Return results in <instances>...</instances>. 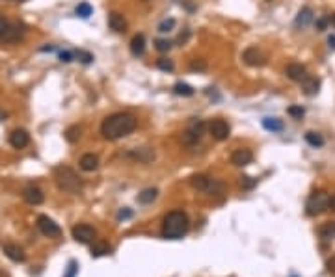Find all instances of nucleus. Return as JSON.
Here are the masks:
<instances>
[{
  "label": "nucleus",
  "instance_id": "obj_1",
  "mask_svg": "<svg viewBox=\"0 0 335 277\" xmlns=\"http://www.w3.org/2000/svg\"><path fill=\"white\" fill-rule=\"evenodd\" d=\"M134 129H136V117L132 114H127V112H117L103 121L101 134L104 140L116 142V140H121L125 136L132 134Z\"/></svg>",
  "mask_w": 335,
  "mask_h": 277
},
{
  "label": "nucleus",
  "instance_id": "obj_2",
  "mask_svg": "<svg viewBox=\"0 0 335 277\" xmlns=\"http://www.w3.org/2000/svg\"><path fill=\"white\" fill-rule=\"evenodd\" d=\"M190 220L183 210H171L162 220V236L166 240H181L188 233Z\"/></svg>",
  "mask_w": 335,
  "mask_h": 277
},
{
  "label": "nucleus",
  "instance_id": "obj_3",
  "mask_svg": "<svg viewBox=\"0 0 335 277\" xmlns=\"http://www.w3.org/2000/svg\"><path fill=\"white\" fill-rule=\"evenodd\" d=\"M54 179L58 188L63 192H69V194H79L82 190V180L77 173L67 166H60L54 169Z\"/></svg>",
  "mask_w": 335,
  "mask_h": 277
},
{
  "label": "nucleus",
  "instance_id": "obj_4",
  "mask_svg": "<svg viewBox=\"0 0 335 277\" xmlns=\"http://www.w3.org/2000/svg\"><path fill=\"white\" fill-rule=\"evenodd\" d=\"M328 209H329V196H328V192H324V190H315L309 196L307 203H305V214L311 216V218L320 216Z\"/></svg>",
  "mask_w": 335,
  "mask_h": 277
},
{
  "label": "nucleus",
  "instance_id": "obj_5",
  "mask_svg": "<svg viewBox=\"0 0 335 277\" xmlns=\"http://www.w3.org/2000/svg\"><path fill=\"white\" fill-rule=\"evenodd\" d=\"M205 130H207V125H205L203 119H192V121L188 123V127H186V130H184V134H183L184 143H186V145H195V143L203 138Z\"/></svg>",
  "mask_w": 335,
  "mask_h": 277
},
{
  "label": "nucleus",
  "instance_id": "obj_6",
  "mask_svg": "<svg viewBox=\"0 0 335 277\" xmlns=\"http://www.w3.org/2000/svg\"><path fill=\"white\" fill-rule=\"evenodd\" d=\"M207 130L216 142H224V140H227L229 134H231V127H229V123H227L226 119H220V117L218 119H213V121L207 125Z\"/></svg>",
  "mask_w": 335,
  "mask_h": 277
},
{
  "label": "nucleus",
  "instance_id": "obj_7",
  "mask_svg": "<svg viewBox=\"0 0 335 277\" xmlns=\"http://www.w3.org/2000/svg\"><path fill=\"white\" fill-rule=\"evenodd\" d=\"M37 229H39V233H41L43 236H47V238H58L61 234L60 225H58L52 218H49V216H45V214H41L37 218Z\"/></svg>",
  "mask_w": 335,
  "mask_h": 277
},
{
  "label": "nucleus",
  "instance_id": "obj_8",
  "mask_svg": "<svg viewBox=\"0 0 335 277\" xmlns=\"http://www.w3.org/2000/svg\"><path fill=\"white\" fill-rule=\"evenodd\" d=\"M71 236H73L75 242H79V244H92L95 240V231H93L92 225H88V223H79V225H75L71 229Z\"/></svg>",
  "mask_w": 335,
  "mask_h": 277
},
{
  "label": "nucleus",
  "instance_id": "obj_9",
  "mask_svg": "<svg viewBox=\"0 0 335 277\" xmlns=\"http://www.w3.org/2000/svg\"><path fill=\"white\" fill-rule=\"evenodd\" d=\"M242 60H244V63H248V65H251V67H261V65L266 63V58H264L261 50L255 49V47H250V49L244 50Z\"/></svg>",
  "mask_w": 335,
  "mask_h": 277
},
{
  "label": "nucleus",
  "instance_id": "obj_10",
  "mask_svg": "<svg viewBox=\"0 0 335 277\" xmlns=\"http://www.w3.org/2000/svg\"><path fill=\"white\" fill-rule=\"evenodd\" d=\"M30 143V136L25 129H15L10 134V145L13 149H25Z\"/></svg>",
  "mask_w": 335,
  "mask_h": 277
},
{
  "label": "nucleus",
  "instance_id": "obj_11",
  "mask_svg": "<svg viewBox=\"0 0 335 277\" xmlns=\"http://www.w3.org/2000/svg\"><path fill=\"white\" fill-rule=\"evenodd\" d=\"M2 249L6 253V257L13 262H25L26 260V253L25 249L17 244H2Z\"/></svg>",
  "mask_w": 335,
  "mask_h": 277
},
{
  "label": "nucleus",
  "instance_id": "obj_12",
  "mask_svg": "<svg viewBox=\"0 0 335 277\" xmlns=\"http://www.w3.org/2000/svg\"><path fill=\"white\" fill-rule=\"evenodd\" d=\"M251 160H253V153H251L250 149H237L231 154V164L237 167L248 166V164H251Z\"/></svg>",
  "mask_w": 335,
  "mask_h": 277
},
{
  "label": "nucleus",
  "instance_id": "obj_13",
  "mask_svg": "<svg viewBox=\"0 0 335 277\" xmlns=\"http://www.w3.org/2000/svg\"><path fill=\"white\" fill-rule=\"evenodd\" d=\"M23 197L28 205H41L45 201V194L43 190H39L37 186H28L23 190Z\"/></svg>",
  "mask_w": 335,
  "mask_h": 277
},
{
  "label": "nucleus",
  "instance_id": "obj_14",
  "mask_svg": "<svg viewBox=\"0 0 335 277\" xmlns=\"http://www.w3.org/2000/svg\"><path fill=\"white\" fill-rule=\"evenodd\" d=\"M285 74L293 82H302L305 76H307V69H305L302 63H289L285 69Z\"/></svg>",
  "mask_w": 335,
  "mask_h": 277
},
{
  "label": "nucleus",
  "instance_id": "obj_15",
  "mask_svg": "<svg viewBox=\"0 0 335 277\" xmlns=\"http://www.w3.org/2000/svg\"><path fill=\"white\" fill-rule=\"evenodd\" d=\"M190 184L194 186L195 190H199V192H211L214 188V182L211 177H207V175H194L192 179H190Z\"/></svg>",
  "mask_w": 335,
  "mask_h": 277
},
{
  "label": "nucleus",
  "instance_id": "obj_16",
  "mask_svg": "<svg viewBox=\"0 0 335 277\" xmlns=\"http://www.w3.org/2000/svg\"><path fill=\"white\" fill-rule=\"evenodd\" d=\"M25 26L23 25H8L6 32H4V36H2V41H8V43H13V41H17V39H21L23 37V34H25V30H23Z\"/></svg>",
  "mask_w": 335,
  "mask_h": 277
},
{
  "label": "nucleus",
  "instance_id": "obj_17",
  "mask_svg": "<svg viewBox=\"0 0 335 277\" xmlns=\"http://www.w3.org/2000/svg\"><path fill=\"white\" fill-rule=\"evenodd\" d=\"M300 84H302V89H304L305 95H317L318 89H320V80L317 76H311V74H307Z\"/></svg>",
  "mask_w": 335,
  "mask_h": 277
},
{
  "label": "nucleus",
  "instance_id": "obj_18",
  "mask_svg": "<svg viewBox=\"0 0 335 277\" xmlns=\"http://www.w3.org/2000/svg\"><path fill=\"white\" fill-rule=\"evenodd\" d=\"M80 169H82V171H95V169H97L99 167V156L97 154H93V153H86L84 156H82V158H80Z\"/></svg>",
  "mask_w": 335,
  "mask_h": 277
},
{
  "label": "nucleus",
  "instance_id": "obj_19",
  "mask_svg": "<svg viewBox=\"0 0 335 277\" xmlns=\"http://www.w3.org/2000/svg\"><path fill=\"white\" fill-rule=\"evenodd\" d=\"M108 26L114 32H125L127 30V21H125V17H123L121 13L112 12L108 15Z\"/></svg>",
  "mask_w": 335,
  "mask_h": 277
},
{
  "label": "nucleus",
  "instance_id": "obj_20",
  "mask_svg": "<svg viewBox=\"0 0 335 277\" xmlns=\"http://www.w3.org/2000/svg\"><path fill=\"white\" fill-rule=\"evenodd\" d=\"M311 21H313V10H311V8H302L300 13L296 15L294 26H296V28H305V26L311 25Z\"/></svg>",
  "mask_w": 335,
  "mask_h": 277
},
{
  "label": "nucleus",
  "instance_id": "obj_21",
  "mask_svg": "<svg viewBox=\"0 0 335 277\" xmlns=\"http://www.w3.org/2000/svg\"><path fill=\"white\" fill-rule=\"evenodd\" d=\"M130 50H132L134 56H142L146 52V37L144 34H136L130 41Z\"/></svg>",
  "mask_w": 335,
  "mask_h": 277
},
{
  "label": "nucleus",
  "instance_id": "obj_22",
  "mask_svg": "<svg viewBox=\"0 0 335 277\" xmlns=\"http://www.w3.org/2000/svg\"><path fill=\"white\" fill-rule=\"evenodd\" d=\"M318 234L324 242H329L335 238V222H326L322 227L318 229Z\"/></svg>",
  "mask_w": 335,
  "mask_h": 277
},
{
  "label": "nucleus",
  "instance_id": "obj_23",
  "mask_svg": "<svg viewBox=\"0 0 335 277\" xmlns=\"http://www.w3.org/2000/svg\"><path fill=\"white\" fill-rule=\"evenodd\" d=\"M157 196H159V190H157V188H146L144 192H140V194H138V203L149 205V203H153V201L157 199Z\"/></svg>",
  "mask_w": 335,
  "mask_h": 277
},
{
  "label": "nucleus",
  "instance_id": "obj_24",
  "mask_svg": "<svg viewBox=\"0 0 335 277\" xmlns=\"http://www.w3.org/2000/svg\"><path fill=\"white\" fill-rule=\"evenodd\" d=\"M262 127L270 132H281L283 130V123H281V119L278 117H264L262 119Z\"/></svg>",
  "mask_w": 335,
  "mask_h": 277
},
{
  "label": "nucleus",
  "instance_id": "obj_25",
  "mask_svg": "<svg viewBox=\"0 0 335 277\" xmlns=\"http://www.w3.org/2000/svg\"><path fill=\"white\" fill-rule=\"evenodd\" d=\"M112 251V247L106 244V242H97L92 246V257H104Z\"/></svg>",
  "mask_w": 335,
  "mask_h": 277
},
{
  "label": "nucleus",
  "instance_id": "obj_26",
  "mask_svg": "<svg viewBox=\"0 0 335 277\" xmlns=\"http://www.w3.org/2000/svg\"><path fill=\"white\" fill-rule=\"evenodd\" d=\"M173 91L177 95H183V97H192L194 95V87L188 86V84H184V82H177L175 86H173Z\"/></svg>",
  "mask_w": 335,
  "mask_h": 277
},
{
  "label": "nucleus",
  "instance_id": "obj_27",
  "mask_svg": "<svg viewBox=\"0 0 335 277\" xmlns=\"http://www.w3.org/2000/svg\"><path fill=\"white\" fill-rule=\"evenodd\" d=\"M305 142L309 143L311 147H322L324 138L318 134V132H307V134H305Z\"/></svg>",
  "mask_w": 335,
  "mask_h": 277
},
{
  "label": "nucleus",
  "instance_id": "obj_28",
  "mask_svg": "<svg viewBox=\"0 0 335 277\" xmlns=\"http://www.w3.org/2000/svg\"><path fill=\"white\" fill-rule=\"evenodd\" d=\"M65 138H67V142H69V143L79 142V138H80V127H79V125L69 127V129L65 130Z\"/></svg>",
  "mask_w": 335,
  "mask_h": 277
},
{
  "label": "nucleus",
  "instance_id": "obj_29",
  "mask_svg": "<svg viewBox=\"0 0 335 277\" xmlns=\"http://www.w3.org/2000/svg\"><path fill=\"white\" fill-rule=\"evenodd\" d=\"M92 12H93V8L88 4V2H80L79 6H77V10H75V13L79 15V17H82V19H88L90 15H92Z\"/></svg>",
  "mask_w": 335,
  "mask_h": 277
},
{
  "label": "nucleus",
  "instance_id": "obj_30",
  "mask_svg": "<svg viewBox=\"0 0 335 277\" xmlns=\"http://www.w3.org/2000/svg\"><path fill=\"white\" fill-rule=\"evenodd\" d=\"M173 28H175V19H164L159 25V32H162V34H168Z\"/></svg>",
  "mask_w": 335,
  "mask_h": 277
},
{
  "label": "nucleus",
  "instance_id": "obj_31",
  "mask_svg": "<svg viewBox=\"0 0 335 277\" xmlns=\"http://www.w3.org/2000/svg\"><path fill=\"white\" fill-rule=\"evenodd\" d=\"M157 67H159L160 71H164V73H171V71H173V62L168 60V58H160L159 62H157Z\"/></svg>",
  "mask_w": 335,
  "mask_h": 277
},
{
  "label": "nucleus",
  "instance_id": "obj_32",
  "mask_svg": "<svg viewBox=\"0 0 335 277\" xmlns=\"http://www.w3.org/2000/svg\"><path fill=\"white\" fill-rule=\"evenodd\" d=\"M287 114H289V116H293L294 119H302V117H304V114H305V110L302 108V106H289Z\"/></svg>",
  "mask_w": 335,
  "mask_h": 277
},
{
  "label": "nucleus",
  "instance_id": "obj_33",
  "mask_svg": "<svg viewBox=\"0 0 335 277\" xmlns=\"http://www.w3.org/2000/svg\"><path fill=\"white\" fill-rule=\"evenodd\" d=\"M73 56H77L82 63H92L93 60V56L90 52H84V50H77V52H73Z\"/></svg>",
  "mask_w": 335,
  "mask_h": 277
},
{
  "label": "nucleus",
  "instance_id": "obj_34",
  "mask_svg": "<svg viewBox=\"0 0 335 277\" xmlns=\"http://www.w3.org/2000/svg\"><path fill=\"white\" fill-rule=\"evenodd\" d=\"M170 49H171V41H168V39H157V50L166 52V50Z\"/></svg>",
  "mask_w": 335,
  "mask_h": 277
},
{
  "label": "nucleus",
  "instance_id": "obj_35",
  "mask_svg": "<svg viewBox=\"0 0 335 277\" xmlns=\"http://www.w3.org/2000/svg\"><path fill=\"white\" fill-rule=\"evenodd\" d=\"M77 270H79V268H77V262H75V260H71V262H69V266H67L65 277H75V275H77Z\"/></svg>",
  "mask_w": 335,
  "mask_h": 277
},
{
  "label": "nucleus",
  "instance_id": "obj_36",
  "mask_svg": "<svg viewBox=\"0 0 335 277\" xmlns=\"http://www.w3.org/2000/svg\"><path fill=\"white\" fill-rule=\"evenodd\" d=\"M326 268H328V271L331 273V275H335V255H331L328 259V262H326Z\"/></svg>",
  "mask_w": 335,
  "mask_h": 277
},
{
  "label": "nucleus",
  "instance_id": "obj_37",
  "mask_svg": "<svg viewBox=\"0 0 335 277\" xmlns=\"http://www.w3.org/2000/svg\"><path fill=\"white\" fill-rule=\"evenodd\" d=\"M253 184H255V180L251 179V177H242L240 179V186H244V188H251Z\"/></svg>",
  "mask_w": 335,
  "mask_h": 277
},
{
  "label": "nucleus",
  "instance_id": "obj_38",
  "mask_svg": "<svg viewBox=\"0 0 335 277\" xmlns=\"http://www.w3.org/2000/svg\"><path fill=\"white\" fill-rule=\"evenodd\" d=\"M60 60L61 62H65V63L71 62V60H73V52H67V50L65 52H60Z\"/></svg>",
  "mask_w": 335,
  "mask_h": 277
},
{
  "label": "nucleus",
  "instance_id": "obj_39",
  "mask_svg": "<svg viewBox=\"0 0 335 277\" xmlns=\"http://www.w3.org/2000/svg\"><path fill=\"white\" fill-rule=\"evenodd\" d=\"M6 28H8V21L4 17H0V39H2V36H4Z\"/></svg>",
  "mask_w": 335,
  "mask_h": 277
},
{
  "label": "nucleus",
  "instance_id": "obj_40",
  "mask_svg": "<svg viewBox=\"0 0 335 277\" xmlns=\"http://www.w3.org/2000/svg\"><path fill=\"white\" fill-rule=\"evenodd\" d=\"M205 67H207V65H205L203 62H194L192 65H190V69H192V71H203Z\"/></svg>",
  "mask_w": 335,
  "mask_h": 277
},
{
  "label": "nucleus",
  "instance_id": "obj_41",
  "mask_svg": "<svg viewBox=\"0 0 335 277\" xmlns=\"http://www.w3.org/2000/svg\"><path fill=\"white\" fill-rule=\"evenodd\" d=\"M130 216H132L130 210H121V212L117 214V218H119V220H127V218H130Z\"/></svg>",
  "mask_w": 335,
  "mask_h": 277
},
{
  "label": "nucleus",
  "instance_id": "obj_42",
  "mask_svg": "<svg viewBox=\"0 0 335 277\" xmlns=\"http://www.w3.org/2000/svg\"><path fill=\"white\" fill-rule=\"evenodd\" d=\"M326 25H328V21H326V19H320V21L317 23L318 30H324V28H326Z\"/></svg>",
  "mask_w": 335,
  "mask_h": 277
},
{
  "label": "nucleus",
  "instance_id": "obj_43",
  "mask_svg": "<svg viewBox=\"0 0 335 277\" xmlns=\"http://www.w3.org/2000/svg\"><path fill=\"white\" fill-rule=\"evenodd\" d=\"M329 209L335 212V194H333V196H329Z\"/></svg>",
  "mask_w": 335,
  "mask_h": 277
},
{
  "label": "nucleus",
  "instance_id": "obj_44",
  "mask_svg": "<svg viewBox=\"0 0 335 277\" xmlns=\"http://www.w3.org/2000/svg\"><path fill=\"white\" fill-rule=\"evenodd\" d=\"M329 23H331V25H333V28H335V13L331 15V17H329Z\"/></svg>",
  "mask_w": 335,
  "mask_h": 277
},
{
  "label": "nucleus",
  "instance_id": "obj_45",
  "mask_svg": "<svg viewBox=\"0 0 335 277\" xmlns=\"http://www.w3.org/2000/svg\"><path fill=\"white\" fill-rule=\"evenodd\" d=\"M4 117H6V114H2V112H0V119H4Z\"/></svg>",
  "mask_w": 335,
  "mask_h": 277
},
{
  "label": "nucleus",
  "instance_id": "obj_46",
  "mask_svg": "<svg viewBox=\"0 0 335 277\" xmlns=\"http://www.w3.org/2000/svg\"><path fill=\"white\" fill-rule=\"evenodd\" d=\"M13 2H25V0H13Z\"/></svg>",
  "mask_w": 335,
  "mask_h": 277
}]
</instances>
